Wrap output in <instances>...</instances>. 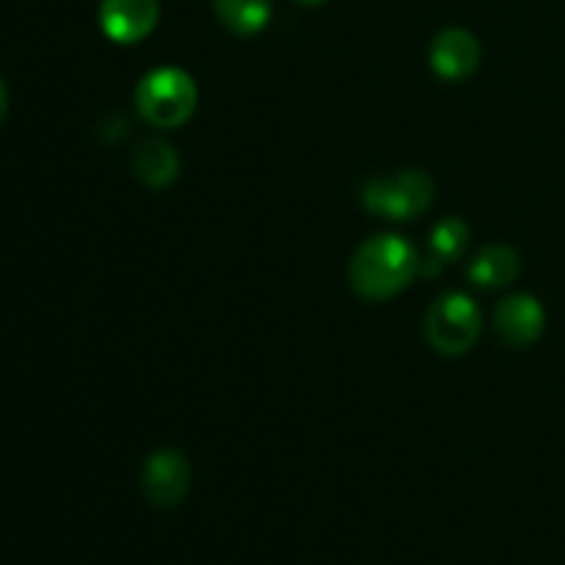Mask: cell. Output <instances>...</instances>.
<instances>
[{
    "label": "cell",
    "mask_w": 565,
    "mask_h": 565,
    "mask_svg": "<svg viewBox=\"0 0 565 565\" xmlns=\"http://www.w3.org/2000/svg\"><path fill=\"white\" fill-rule=\"evenodd\" d=\"M199 105L196 81L180 66H158L147 72L136 88V108L147 125L160 130L182 127Z\"/></svg>",
    "instance_id": "2"
},
{
    "label": "cell",
    "mask_w": 565,
    "mask_h": 565,
    "mask_svg": "<svg viewBox=\"0 0 565 565\" xmlns=\"http://www.w3.org/2000/svg\"><path fill=\"white\" fill-rule=\"evenodd\" d=\"M298 3H303V6H320V3H326V0H298Z\"/></svg>",
    "instance_id": "14"
},
{
    "label": "cell",
    "mask_w": 565,
    "mask_h": 565,
    "mask_svg": "<svg viewBox=\"0 0 565 565\" xmlns=\"http://www.w3.org/2000/svg\"><path fill=\"white\" fill-rule=\"evenodd\" d=\"M519 270H522V259L511 246H486L478 257L469 265V279L486 290H497V287H508L516 281Z\"/></svg>",
    "instance_id": "10"
},
{
    "label": "cell",
    "mask_w": 565,
    "mask_h": 565,
    "mask_svg": "<svg viewBox=\"0 0 565 565\" xmlns=\"http://www.w3.org/2000/svg\"><path fill=\"white\" fill-rule=\"evenodd\" d=\"M480 331H483V318L475 298L467 292H445L436 298L425 318V337L430 348L445 356H461L472 351Z\"/></svg>",
    "instance_id": "4"
},
{
    "label": "cell",
    "mask_w": 565,
    "mask_h": 565,
    "mask_svg": "<svg viewBox=\"0 0 565 565\" xmlns=\"http://www.w3.org/2000/svg\"><path fill=\"white\" fill-rule=\"evenodd\" d=\"M434 177L419 169L373 177L362 188V204L370 213L390 221H412L434 204Z\"/></svg>",
    "instance_id": "3"
},
{
    "label": "cell",
    "mask_w": 565,
    "mask_h": 565,
    "mask_svg": "<svg viewBox=\"0 0 565 565\" xmlns=\"http://www.w3.org/2000/svg\"><path fill=\"white\" fill-rule=\"evenodd\" d=\"M132 174L147 188H169L180 177V154L166 138H147L132 152Z\"/></svg>",
    "instance_id": "9"
},
{
    "label": "cell",
    "mask_w": 565,
    "mask_h": 565,
    "mask_svg": "<svg viewBox=\"0 0 565 565\" xmlns=\"http://www.w3.org/2000/svg\"><path fill=\"white\" fill-rule=\"evenodd\" d=\"M469 246V226L467 221L456 218V215H447L439 224L430 230V257L439 259L441 265L456 263L458 257H463Z\"/></svg>",
    "instance_id": "12"
},
{
    "label": "cell",
    "mask_w": 565,
    "mask_h": 565,
    "mask_svg": "<svg viewBox=\"0 0 565 565\" xmlns=\"http://www.w3.org/2000/svg\"><path fill=\"white\" fill-rule=\"evenodd\" d=\"M141 489L154 508H177L191 489V463L171 447L149 452L141 469Z\"/></svg>",
    "instance_id": "5"
},
{
    "label": "cell",
    "mask_w": 565,
    "mask_h": 565,
    "mask_svg": "<svg viewBox=\"0 0 565 565\" xmlns=\"http://www.w3.org/2000/svg\"><path fill=\"white\" fill-rule=\"evenodd\" d=\"M6 110H9V92H6V83L0 81V121H3Z\"/></svg>",
    "instance_id": "13"
},
{
    "label": "cell",
    "mask_w": 565,
    "mask_h": 565,
    "mask_svg": "<svg viewBox=\"0 0 565 565\" xmlns=\"http://www.w3.org/2000/svg\"><path fill=\"white\" fill-rule=\"evenodd\" d=\"M483 58L478 36L467 28H445L430 44V70L445 81H463Z\"/></svg>",
    "instance_id": "8"
},
{
    "label": "cell",
    "mask_w": 565,
    "mask_h": 565,
    "mask_svg": "<svg viewBox=\"0 0 565 565\" xmlns=\"http://www.w3.org/2000/svg\"><path fill=\"white\" fill-rule=\"evenodd\" d=\"M215 17L237 36H257L274 17L270 0H213Z\"/></svg>",
    "instance_id": "11"
},
{
    "label": "cell",
    "mask_w": 565,
    "mask_h": 565,
    "mask_svg": "<svg viewBox=\"0 0 565 565\" xmlns=\"http://www.w3.org/2000/svg\"><path fill=\"white\" fill-rule=\"evenodd\" d=\"M546 312L544 303L527 292L508 296L500 307L494 309V331L505 345L527 348L544 334Z\"/></svg>",
    "instance_id": "7"
},
{
    "label": "cell",
    "mask_w": 565,
    "mask_h": 565,
    "mask_svg": "<svg viewBox=\"0 0 565 565\" xmlns=\"http://www.w3.org/2000/svg\"><path fill=\"white\" fill-rule=\"evenodd\" d=\"M160 0H103L99 28L116 44H136L154 31Z\"/></svg>",
    "instance_id": "6"
},
{
    "label": "cell",
    "mask_w": 565,
    "mask_h": 565,
    "mask_svg": "<svg viewBox=\"0 0 565 565\" xmlns=\"http://www.w3.org/2000/svg\"><path fill=\"white\" fill-rule=\"evenodd\" d=\"M419 254L403 235H375L367 237L356 248L348 268L353 292L364 301H386L412 285L419 274Z\"/></svg>",
    "instance_id": "1"
}]
</instances>
